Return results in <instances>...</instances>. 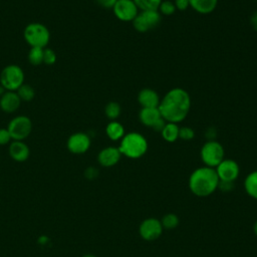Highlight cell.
<instances>
[{"label": "cell", "mask_w": 257, "mask_h": 257, "mask_svg": "<svg viewBox=\"0 0 257 257\" xmlns=\"http://www.w3.org/2000/svg\"><path fill=\"white\" fill-rule=\"evenodd\" d=\"M5 92H6V89H5V88L0 84V97H1Z\"/></svg>", "instance_id": "8d00e7d4"}, {"label": "cell", "mask_w": 257, "mask_h": 257, "mask_svg": "<svg viewBox=\"0 0 257 257\" xmlns=\"http://www.w3.org/2000/svg\"><path fill=\"white\" fill-rule=\"evenodd\" d=\"M23 37L30 47L45 48L50 40V32L44 24L31 22L24 28Z\"/></svg>", "instance_id": "277c9868"}, {"label": "cell", "mask_w": 257, "mask_h": 257, "mask_svg": "<svg viewBox=\"0 0 257 257\" xmlns=\"http://www.w3.org/2000/svg\"><path fill=\"white\" fill-rule=\"evenodd\" d=\"M205 138L207 139V141H214L217 138V130L215 126H210L205 131L204 134Z\"/></svg>", "instance_id": "1f68e13d"}, {"label": "cell", "mask_w": 257, "mask_h": 257, "mask_svg": "<svg viewBox=\"0 0 257 257\" xmlns=\"http://www.w3.org/2000/svg\"><path fill=\"white\" fill-rule=\"evenodd\" d=\"M163 0H134L140 11L158 10Z\"/></svg>", "instance_id": "484cf974"}, {"label": "cell", "mask_w": 257, "mask_h": 257, "mask_svg": "<svg viewBox=\"0 0 257 257\" xmlns=\"http://www.w3.org/2000/svg\"><path fill=\"white\" fill-rule=\"evenodd\" d=\"M56 62V53L51 48H44L43 51V63L47 65H52Z\"/></svg>", "instance_id": "f1b7e54d"}, {"label": "cell", "mask_w": 257, "mask_h": 257, "mask_svg": "<svg viewBox=\"0 0 257 257\" xmlns=\"http://www.w3.org/2000/svg\"><path fill=\"white\" fill-rule=\"evenodd\" d=\"M82 257H96V256L93 255V254H85V255H83Z\"/></svg>", "instance_id": "f35d334b"}, {"label": "cell", "mask_w": 257, "mask_h": 257, "mask_svg": "<svg viewBox=\"0 0 257 257\" xmlns=\"http://www.w3.org/2000/svg\"><path fill=\"white\" fill-rule=\"evenodd\" d=\"M219 178L215 169L206 166L195 169L188 181L190 191L197 197H208L212 195L217 189Z\"/></svg>", "instance_id": "7a4b0ae2"}, {"label": "cell", "mask_w": 257, "mask_h": 257, "mask_svg": "<svg viewBox=\"0 0 257 257\" xmlns=\"http://www.w3.org/2000/svg\"><path fill=\"white\" fill-rule=\"evenodd\" d=\"M162 223V226L166 230H172L178 227L180 223V219L177 214L175 213H168L163 216V218L160 220Z\"/></svg>", "instance_id": "d4e9b609"}, {"label": "cell", "mask_w": 257, "mask_h": 257, "mask_svg": "<svg viewBox=\"0 0 257 257\" xmlns=\"http://www.w3.org/2000/svg\"><path fill=\"white\" fill-rule=\"evenodd\" d=\"M164 231L162 223L157 218H147L139 226V234L146 241H155L159 239Z\"/></svg>", "instance_id": "30bf717a"}, {"label": "cell", "mask_w": 257, "mask_h": 257, "mask_svg": "<svg viewBox=\"0 0 257 257\" xmlns=\"http://www.w3.org/2000/svg\"><path fill=\"white\" fill-rule=\"evenodd\" d=\"M91 145V139L88 134L77 132L69 136L67 139L66 147L71 154L81 155L86 153Z\"/></svg>", "instance_id": "7c38bea8"}, {"label": "cell", "mask_w": 257, "mask_h": 257, "mask_svg": "<svg viewBox=\"0 0 257 257\" xmlns=\"http://www.w3.org/2000/svg\"><path fill=\"white\" fill-rule=\"evenodd\" d=\"M7 130L12 141H24L32 132V121L26 115H17L9 121Z\"/></svg>", "instance_id": "ba28073f"}, {"label": "cell", "mask_w": 257, "mask_h": 257, "mask_svg": "<svg viewBox=\"0 0 257 257\" xmlns=\"http://www.w3.org/2000/svg\"><path fill=\"white\" fill-rule=\"evenodd\" d=\"M84 175L87 179L89 180H93L95 179L97 176H98V170L94 167H88L85 172H84Z\"/></svg>", "instance_id": "e575fe53"}, {"label": "cell", "mask_w": 257, "mask_h": 257, "mask_svg": "<svg viewBox=\"0 0 257 257\" xmlns=\"http://www.w3.org/2000/svg\"><path fill=\"white\" fill-rule=\"evenodd\" d=\"M249 22H250V25L252 27L253 30L257 31V11L253 12L250 16V19H249Z\"/></svg>", "instance_id": "d590c367"}, {"label": "cell", "mask_w": 257, "mask_h": 257, "mask_svg": "<svg viewBox=\"0 0 257 257\" xmlns=\"http://www.w3.org/2000/svg\"><path fill=\"white\" fill-rule=\"evenodd\" d=\"M177 8V10L180 11H185L187 10L190 6H189V0H172Z\"/></svg>", "instance_id": "d6a6232c"}, {"label": "cell", "mask_w": 257, "mask_h": 257, "mask_svg": "<svg viewBox=\"0 0 257 257\" xmlns=\"http://www.w3.org/2000/svg\"><path fill=\"white\" fill-rule=\"evenodd\" d=\"M118 150L121 156L137 160L146 155L149 149V143L145 136L138 132L125 133L119 141Z\"/></svg>", "instance_id": "3957f363"}, {"label": "cell", "mask_w": 257, "mask_h": 257, "mask_svg": "<svg viewBox=\"0 0 257 257\" xmlns=\"http://www.w3.org/2000/svg\"><path fill=\"white\" fill-rule=\"evenodd\" d=\"M121 158V154L117 147L109 146L99 151L97 154V162L101 167L110 168L115 166Z\"/></svg>", "instance_id": "5bb4252c"}, {"label": "cell", "mask_w": 257, "mask_h": 257, "mask_svg": "<svg viewBox=\"0 0 257 257\" xmlns=\"http://www.w3.org/2000/svg\"><path fill=\"white\" fill-rule=\"evenodd\" d=\"M137 99L142 107H158L161 100L158 92L149 87L141 89L138 93Z\"/></svg>", "instance_id": "9a60e30c"}, {"label": "cell", "mask_w": 257, "mask_h": 257, "mask_svg": "<svg viewBox=\"0 0 257 257\" xmlns=\"http://www.w3.org/2000/svg\"><path fill=\"white\" fill-rule=\"evenodd\" d=\"M43 51L42 47H30L28 51V61L32 65H40L43 63Z\"/></svg>", "instance_id": "603a6c76"}, {"label": "cell", "mask_w": 257, "mask_h": 257, "mask_svg": "<svg viewBox=\"0 0 257 257\" xmlns=\"http://www.w3.org/2000/svg\"><path fill=\"white\" fill-rule=\"evenodd\" d=\"M191 102V96L186 89L174 87L161 98L158 107L166 121L179 124L188 116Z\"/></svg>", "instance_id": "6da1fadb"}, {"label": "cell", "mask_w": 257, "mask_h": 257, "mask_svg": "<svg viewBox=\"0 0 257 257\" xmlns=\"http://www.w3.org/2000/svg\"><path fill=\"white\" fill-rule=\"evenodd\" d=\"M121 113L120 104L116 101H109L104 106V114L109 120H117Z\"/></svg>", "instance_id": "7402d4cb"}, {"label": "cell", "mask_w": 257, "mask_h": 257, "mask_svg": "<svg viewBox=\"0 0 257 257\" xmlns=\"http://www.w3.org/2000/svg\"><path fill=\"white\" fill-rule=\"evenodd\" d=\"M253 231H254V233H255V235L257 236V221L254 223V225H253Z\"/></svg>", "instance_id": "74e56055"}, {"label": "cell", "mask_w": 257, "mask_h": 257, "mask_svg": "<svg viewBox=\"0 0 257 257\" xmlns=\"http://www.w3.org/2000/svg\"><path fill=\"white\" fill-rule=\"evenodd\" d=\"M254 1H257V0H254Z\"/></svg>", "instance_id": "ab89813d"}, {"label": "cell", "mask_w": 257, "mask_h": 257, "mask_svg": "<svg viewBox=\"0 0 257 257\" xmlns=\"http://www.w3.org/2000/svg\"><path fill=\"white\" fill-rule=\"evenodd\" d=\"M21 104V99L19 98L16 91H8L0 97V108L6 113L15 112Z\"/></svg>", "instance_id": "2e32d148"}, {"label": "cell", "mask_w": 257, "mask_h": 257, "mask_svg": "<svg viewBox=\"0 0 257 257\" xmlns=\"http://www.w3.org/2000/svg\"><path fill=\"white\" fill-rule=\"evenodd\" d=\"M95 3L105 9H111L117 0H94Z\"/></svg>", "instance_id": "836d02e7"}, {"label": "cell", "mask_w": 257, "mask_h": 257, "mask_svg": "<svg viewBox=\"0 0 257 257\" xmlns=\"http://www.w3.org/2000/svg\"><path fill=\"white\" fill-rule=\"evenodd\" d=\"M244 189L248 196L257 200V170L246 176L244 180Z\"/></svg>", "instance_id": "44dd1931"}, {"label": "cell", "mask_w": 257, "mask_h": 257, "mask_svg": "<svg viewBox=\"0 0 257 257\" xmlns=\"http://www.w3.org/2000/svg\"><path fill=\"white\" fill-rule=\"evenodd\" d=\"M139 119L145 126L156 132H161L166 123L159 107H142L139 112Z\"/></svg>", "instance_id": "9c48e42d"}, {"label": "cell", "mask_w": 257, "mask_h": 257, "mask_svg": "<svg viewBox=\"0 0 257 257\" xmlns=\"http://www.w3.org/2000/svg\"><path fill=\"white\" fill-rule=\"evenodd\" d=\"M218 5V0H189V6L199 14L212 13Z\"/></svg>", "instance_id": "ac0fdd59"}, {"label": "cell", "mask_w": 257, "mask_h": 257, "mask_svg": "<svg viewBox=\"0 0 257 257\" xmlns=\"http://www.w3.org/2000/svg\"><path fill=\"white\" fill-rule=\"evenodd\" d=\"M162 21V15L158 10L139 11L132 21L134 28L141 33H145L157 28Z\"/></svg>", "instance_id": "52a82bcc"}, {"label": "cell", "mask_w": 257, "mask_h": 257, "mask_svg": "<svg viewBox=\"0 0 257 257\" xmlns=\"http://www.w3.org/2000/svg\"><path fill=\"white\" fill-rule=\"evenodd\" d=\"M200 158L204 166L215 169L225 159L224 148L217 140L206 141L201 147Z\"/></svg>", "instance_id": "5b68a950"}, {"label": "cell", "mask_w": 257, "mask_h": 257, "mask_svg": "<svg viewBox=\"0 0 257 257\" xmlns=\"http://www.w3.org/2000/svg\"><path fill=\"white\" fill-rule=\"evenodd\" d=\"M19 98L21 101H31L35 96V90L34 88L27 83H23L17 90H16Z\"/></svg>", "instance_id": "cb8c5ba5"}, {"label": "cell", "mask_w": 257, "mask_h": 257, "mask_svg": "<svg viewBox=\"0 0 257 257\" xmlns=\"http://www.w3.org/2000/svg\"><path fill=\"white\" fill-rule=\"evenodd\" d=\"M24 83V71L17 64L6 65L0 73V84L8 91H16Z\"/></svg>", "instance_id": "8992f818"}, {"label": "cell", "mask_w": 257, "mask_h": 257, "mask_svg": "<svg viewBox=\"0 0 257 257\" xmlns=\"http://www.w3.org/2000/svg\"><path fill=\"white\" fill-rule=\"evenodd\" d=\"M11 141L12 139L7 127H1L0 128V146H5L7 144H10Z\"/></svg>", "instance_id": "f546056e"}, {"label": "cell", "mask_w": 257, "mask_h": 257, "mask_svg": "<svg viewBox=\"0 0 257 257\" xmlns=\"http://www.w3.org/2000/svg\"><path fill=\"white\" fill-rule=\"evenodd\" d=\"M111 9L114 16L122 22H132L140 11L134 0H117Z\"/></svg>", "instance_id": "8fae6325"}, {"label": "cell", "mask_w": 257, "mask_h": 257, "mask_svg": "<svg viewBox=\"0 0 257 257\" xmlns=\"http://www.w3.org/2000/svg\"><path fill=\"white\" fill-rule=\"evenodd\" d=\"M9 156L16 162H25L30 155L28 146L23 141H12L9 145Z\"/></svg>", "instance_id": "e0dca14e"}, {"label": "cell", "mask_w": 257, "mask_h": 257, "mask_svg": "<svg viewBox=\"0 0 257 257\" xmlns=\"http://www.w3.org/2000/svg\"><path fill=\"white\" fill-rule=\"evenodd\" d=\"M194 138H195V131L191 126H187V125L180 126L179 139L188 142V141H192Z\"/></svg>", "instance_id": "83f0119b"}, {"label": "cell", "mask_w": 257, "mask_h": 257, "mask_svg": "<svg viewBox=\"0 0 257 257\" xmlns=\"http://www.w3.org/2000/svg\"><path fill=\"white\" fill-rule=\"evenodd\" d=\"M177 8L172 0H163L158 8V11L162 16H170L176 12Z\"/></svg>", "instance_id": "4316f807"}, {"label": "cell", "mask_w": 257, "mask_h": 257, "mask_svg": "<svg viewBox=\"0 0 257 257\" xmlns=\"http://www.w3.org/2000/svg\"><path fill=\"white\" fill-rule=\"evenodd\" d=\"M179 130L180 125L178 123L166 121L160 134L164 141L168 143H175L179 139Z\"/></svg>", "instance_id": "ffe728a7"}, {"label": "cell", "mask_w": 257, "mask_h": 257, "mask_svg": "<svg viewBox=\"0 0 257 257\" xmlns=\"http://www.w3.org/2000/svg\"><path fill=\"white\" fill-rule=\"evenodd\" d=\"M105 135L112 142H119L125 135L124 126L117 120H110L105 126Z\"/></svg>", "instance_id": "d6986e66"}, {"label": "cell", "mask_w": 257, "mask_h": 257, "mask_svg": "<svg viewBox=\"0 0 257 257\" xmlns=\"http://www.w3.org/2000/svg\"><path fill=\"white\" fill-rule=\"evenodd\" d=\"M218 189L221 190L223 193H229L234 189V182L228 181H220L218 184Z\"/></svg>", "instance_id": "4dcf8cb0"}, {"label": "cell", "mask_w": 257, "mask_h": 257, "mask_svg": "<svg viewBox=\"0 0 257 257\" xmlns=\"http://www.w3.org/2000/svg\"><path fill=\"white\" fill-rule=\"evenodd\" d=\"M215 171L220 181L235 182L240 175V167L238 163L232 159H224L215 168Z\"/></svg>", "instance_id": "4fadbf2b"}]
</instances>
